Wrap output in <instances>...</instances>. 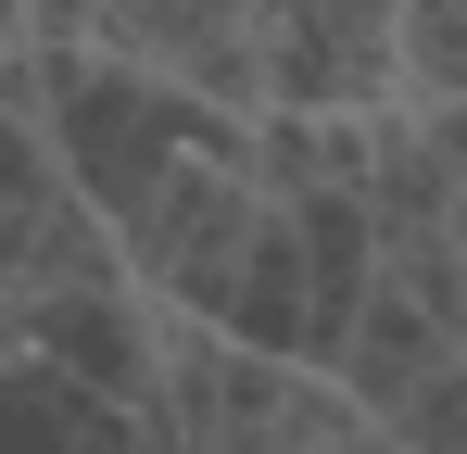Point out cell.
Returning <instances> with one entry per match:
<instances>
[{
    "mask_svg": "<svg viewBox=\"0 0 467 454\" xmlns=\"http://www.w3.org/2000/svg\"><path fill=\"white\" fill-rule=\"evenodd\" d=\"M152 454H304L316 429H341V378L291 366V354H253L215 315H164L152 341Z\"/></svg>",
    "mask_w": 467,
    "mask_h": 454,
    "instance_id": "2",
    "label": "cell"
},
{
    "mask_svg": "<svg viewBox=\"0 0 467 454\" xmlns=\"http://www.w3.org/2000/svg\"><path fill=\"white\" fill-rule=\"evenodd\" d=\"M13 51H26V0H0V64H13Z\"/></svg>",
    "mask_w": 467,
    "mask_h": 454,
    "instance_id": "12",
    "label": "cell"
},
{
    "mask_svg": "<svg viewBox=\"0 0 467 454\" xmlns=\"http://www.w3.org/2000/svg\"><path fill=\"white\" fill-rule=\"evenodd\" d=\"M391 76L417 101H467V0H391Z\"/></svg>",
    "mask_w": 467,
    "mask_h": 454,
    "instance_id": "8",
    "label": "cell"
},
{
    "mask_svg": "<svg viewBox=\"0 0 467 454\" xmlns=\"http://www.w3.org/2000/svg\"><path fill=\"white\" fill-rule=\"evenodd\" d=\"M253 13L265 0H101L88 38L177 76V88H202V101H228V114H253Z\"/></svg>",
    "mask_w": 467,
    "mask_h": 454,
    "instance_id": "5",
    "label": "cell"
},
{
    "mask_svg": "<svg viewBox=\"0 0 467 454\" xmlns=\"http://www.w3.org/2000/svg\"><path fill=\"white\" fill-rule=\"evenodd\" d=\"M455 190H467V101H417V88H391L379 114H367V215H379V240L442 227Z\"/></svg>",
    "mask_w": 467,
    "mask_h": 454,
    "instance_id": "6",
    "label": "cell"
},
{
    "mask_svg": "<svg viewBox=\"0 0 467 454\" xmlns=\"http://www.w3.org/2000/svg\"><path fill=\"white\" fill-rule=\"evenodd\" d=\"M379 429H391V454H467V354H442L404 404H379Z\"/></svg>",
    "mask_w": 467,
    "mask_h": 454,
    "instance_id": "9",
    "label": "cell"
},
{
    "mask_svg": "<svg viewBox=\"0 0 467 454\" xmlns=\"http://www.w3.org/2000/svg\"><path fill=\"white\" fill-rule=\"evenodd\" d=\"M304 454H391V429H379V417H341V429H316Z\"/></svg>",
    "mask_w": 467,
    "mask_h": 454,
    "instance_id": "11",
    "label": "cell"
},
{
    "mask_svg": "<svg viewBox=\"0 0 467 454\" xmlns=\"http://www.w3.org/2000/svg\"><path fill=\"white\" fill-rule=\"evenodd\" d=\"M152 341H164V303L140 291L127 265H101V278L38 291L26 315H13V341H0V354H51L64 378L114 391V404H152Z\"/></svg>",
    "mask_w": 467,
    "mask_h": 454,
    "instance_id": "4",
    "label": "cell"
},
{
    "mask_svg": "<svg viewBox=\"0 0 467 454\" xmlns=\"http://www.w3.org/2000/svg\"><path fill=\"white\" fill-rule=\"evenodd\" d=\"M442 227H455V253H467V190H455V215H442Z\"/></svg>",
    "mask_w": 467,
    "mask_h": 454,
    "instance_id": "13",
    "label": "cell"
},
{
    "mask_svg": "<svg viewBox=\"0 0 467 454\" xmlns=\"http://www.w3.org/2000/svg\"><path fill=\"white\" fill-rule=\"evenodd\" d=\"M101 0H26V38H88Z\"/></svg>",
    "mask_w": 467,
    "mask_h": 454,
    "instance_id": "10",
    "label": "cell"
},
{
    "mask_svg": "<svg viewBox=\"0 0 467 454\" xmlns=\"http://www.w3.org/2000/svg\"><path fill=\"white\" fill-rule=\"evenodd\" d=\"M0 88L38 114L51 164L77 177V202L101 227H127L190 151H240L253 139V114H228V101H202V88H177V76H152V64H127V51H101V38H26V51L0 64Z\"/></svg>",
    "mask_w": 467,
    "mask_h": 454,
    "instance_id": "1",
    "label": "cell"
},
{
    "mask_svg": "<svg viewBox=\"0 0 467 454\" xmlns=\"http://www.w3.org/2000/svg\"><path fill=\"white\" fill-rule=\"evenodd\" d=\"M0 454H152V417L64 378L51 354H0Z\"/></svg>",
    "mask_w": 467,
    "mask_h": 454,
    "instance_id": "7",
    "label": "cell"
},
{
    "mask_svg": "<svg viewBox=\"0 0 467 454\" xmlns=\"http://www.w3.org/2000/svg\"><path fill=\"white\" fill-rule=\"evenodd\" d=\"M265 215V177H253V139L240 151H190L177 177H164L140 215L114 227V253H127V278L164 303V315H215L240 278V240Z\"/></svg>",
    "mask_w": 467,
    "mask_h": 454,
    "instance_id": "3",
    "label": "cell"
}]
</instances>
